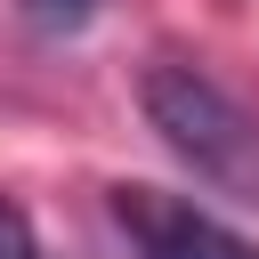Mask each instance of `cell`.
<instances>
[{
    "instance_id": "cell-1",
    "label": "cell",
    "mask_w": 259,
    "mask_h": 259,
    "mask_svg": "<svg viewBox=\"0 0 259 259\" xmlns=\"http://www.w3.org/2000/svg\"><path fill=\"white\" fill-rule=\"evenodd\" d=\"M138 113L146 130L219 194H251L259 202V121L194 65H146L138 81Z\"/></svg>"
},
{
    "instance_id": "cell-2",
    "label": "cell",
    "mask_w": 259,
    "mask_h": 259,
    "mask_svg": "<svg viewBox=\"0 0 259 259\" xmlns=\"http://www.w3.org/2000/svg\"><path fill=\"white\" fill-rule=\"evenodd\" d=\"M113 227L130 235L138 259H259L251 235H235L219 210L170 194V186H113Z\"/></svg>"
},
{
    "instance_id": "cell-3",
    "label": "cell",
    "mask_w": 259,
    "mask_h": 259,
    "mask_svg": "<svg viewBox=\"0 0 259 259\" xmlns=\"http://www.w3.org/2000/svg\"><path fill=\"white\" fill-rule=\"evenodd\" d=\"M97 8H105V0H16V16H24L32 32H81Z\"/></svg>"
},
{
    "instance_id": "cell-4",
    "label": "cell",
    "mask_w": 259,
    "mask_h": 259,
    "mask_svg": "<svg viewBox=\"0 0 259 259\" xmlns=\"http://www.w3.org/2000/svg\"><path fill=\"white\" fill-rule=\"evenodd\" d=\"M0 259H40V235L16 202H0Z\"/></svg>"
}]
</instances>
